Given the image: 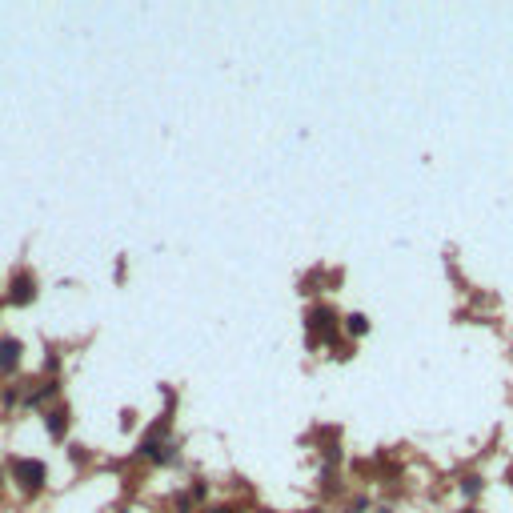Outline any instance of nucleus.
<instances>
[{
  "label": "nucleus",
  "instance_id": "obj_1",
  "mask_svg": "<svg viewBox=\"0 0 513 513\" xmlns=\"http://www.w3.org/2000/svg\"><path fill=\"white\" fill-rule=\"evenodd\" d=\"M12 473H17V481H21L24 490H41L48 477L45 461H32V457H21V461H12Z\"/></svg>",
  "mask_w": 513,
  "mask_h": 513
},
{
  "label": "nucleus",
  "instance_id": "obj_2",
  "mask_svg": "<svg viewBox=\"0 0 513 513\" xmlns=\"http://www.w3.org/2000/svg\"><path fill=\"white\" fill-rule=\"evenodd\" d=\"M32 297H36L32 277H28V273H12V277H8V301H12V305H28Z\"/></svg>",
  "mask_w": 513,
  "mask_h": 513
},
{
  "label": "nucleus",
  "instance_id": "obj_3",
  "mask_svg": "<svg viewBox=\"0 0 513 513\" xmlns=\"http://www.w3.org/2000/svg\"><path fill=\"white\" fill-rule=\"evenodd\" d=\"M21 341H17V337H4V341H0V369H4V373H12V369H17V365H21Z\"/></svg>",
  "mask_w": 513,
  "mask_h": 513
},
{
  "label": "nucleus",
  "instance_id": "obj_4",
  "mask_svg": "<svg viewBox=\"0 0 513 513\" xmlns=\"http://www.w3.org/2000/svg\"><path fill=\"white\" fill-rule=\"evenodd\" d=\"M329 325H333V313H329V309H313V313H309V333H313V337L325 333Z\"/></svg>",
  "mask_w": 513,
  "mask_h": 513
},
{
  "label": "nucleus",
  "instance_id": "obj_5",
  "mask_svg": "<svg viewBox=\"0 0 513 513\" xmlns=\"http://www.w3.org/2000/svg\"><path fill=\"white\" fill-rule=\"evenodd\" d=\"M345 329H349L353 337H361V333H365V329H369V321H365V317H361V313H353V317H345Z\"/></svg>",
  "mask_w": 513,
  "mask_h": 513
},
{
  "label": "nucleus",
  "instance_id": "obj_6",
  "mask_svg": "<svg viewBox=\"0 0 513 513\" xmlns=\"http://www.w3.org/2000/svg\"><path fill=\"white\" fill-rule=\"evenodd\" d=\"M48 429H52V437H65V413H61V409L48 413Z\"/></svg>",
  "mask_w": 513,
  "mask_h": 513
},
{
  "label": "nucleus",
  "instance_id": "obj_7",
  "mask_svg": "<svg viewBox=\"0 0 513 513\" xmlns=\"http://www.w3.org/2000/svg\"><path fill=\"white\" fill-rule=\"evenodd\" d=\"M205 513H237L233 505H221V510H205Z\"/></svg>",
  "mask_w": 513,
  "mask_h": 513
},
{
  "label": "nucleus",
  "instance_id": "obj_8",
  "mask_svg": "<svg viewBox=\"0 0 513 513\" xmlns=\"http://www.w3.org/2000/svg\"><path fill=\"white\" fill-rule=\"evenodd\" d=\"M466 513H477V510H466Z\"/></svg>",
  "mask_w": 513,
  "mask_h": 513
}]
</instances>
